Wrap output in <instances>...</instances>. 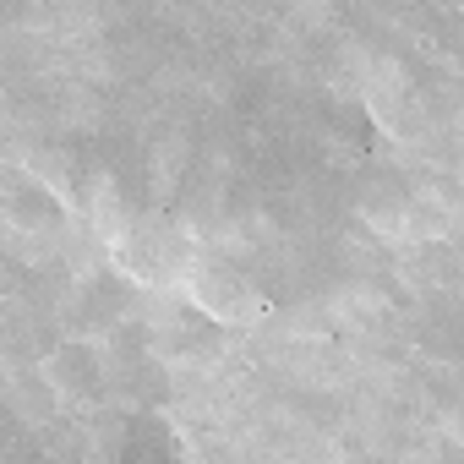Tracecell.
Here are the masks:
<instances>
[{
	"mask_svg": "<svg viewBox=\"0 0 464 464\" xmlns=\"http://www.w3.org/2000/svg\"><path fill=\"white\" fill-rule=\"evenodd\" d=\"M148 344L164 350V355H186V361L213 355V350H224V317L208 312L197 295H175V301H164V306L153 312Z\"/></svg>",
	"mask_w": 464,
	"mask_h": 464,
	"instance_id": "3957f363",
	"label": "cell"
},
{
	"mask_svg": "<svg viewBox=\"0 0 464 464\" xmlns=\"http://www.w3.org/2000/svg\"><path fill=\"white\" fill-rule=\"evenodd\" d=\"M110 453L121 464H164V459H186V437L175 431V420H164L153 410H137V415H121V431L110 437Z\"/></svg>",
	"mask_w": 464,
	"mask_h": 464,
	"instance_id": "5b68a950",
	"label": "cell"
},
{
	"mask_svg": "<svg viewBox=\"0 0 464 464\" xmlns=\"http://www.w3.org/2000/svg\"><path fill=\"white\" fill-rule=\"evenodd\" d=\"M104 377H110L104 350H99L88 334L55 344L50 361H44V382H50L61 399H99V393H104Z\"/></svg>",
	"mask_w": 464,
	"mask_h": 464,
	"instance_id": "277c9868",
	"label": "cell"
},
{
	"mask_svg": "<svg viewBox=\"0 0 464 464\" xmlns=\"http://www.w3.org/2000/svg\"><path fill=\"white\" fill-rule=\"evenodd\" d=\"M137 312H142V285L131 274H121V268H93L82 279V290H77V306H72L77 334H88V339L93 334L115 339V328H126Z\"/></svg>",
	"mask_w": 464,
	"mask_h": 464,
	"instance_id": "7a4b0ae2",
	"label": "cell"
},
{
	"mask_svg": "<svg viewBox=\"0 0 464 464\" xmlns=\"http://www.w3.org/2000/svg\"><path fill=\"white\" fill-rule=\"evenodd\" d=\"M0 218L23 236H55L72 224V202L23 164H0Z\"/></svg>",
	"mask_w": 464,
	"mask_h": 464,
	"instance_id": "6da1fadb",
	"label": "cell"
},
{
	"mask_svg": "<svg viewBox=\"0 0 464 464\" xmlns=\"http://www.w3.org/2000/svg\"><path fill=\"white\" fill-rule=\"evenodd\" d=\"M323 148H328V164H339V169H361L372 153H377V126H372V115L366 110H334V121H328V131H323Z\"/></svg>",
	"mask_w": 464,
	"mask_h": 464,
	"instance_id": "8992f818",
	"label": "cell"
}]
</instances>
